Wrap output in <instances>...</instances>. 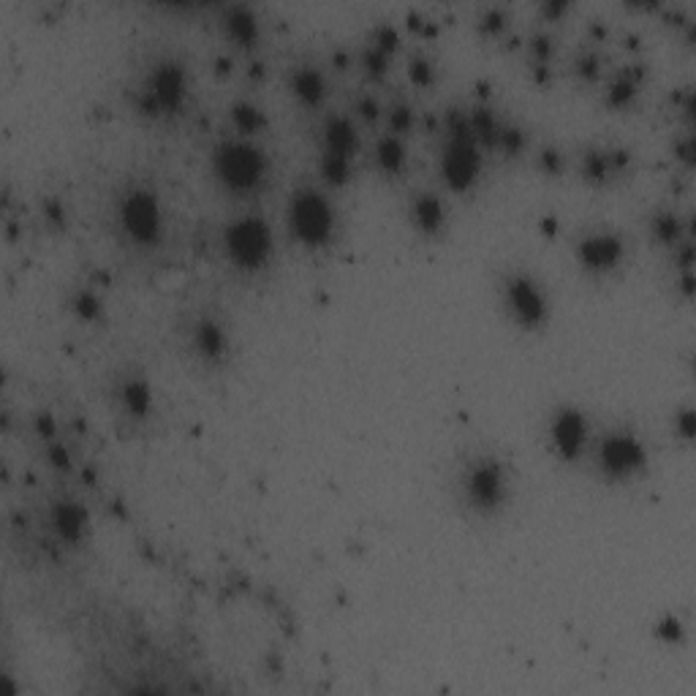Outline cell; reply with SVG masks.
Wrapping results in <instances>:
<instances>
[{"label": "cell", "instance_id": "13", "mask_svg": "<svg viewBox=\"0 0 696 696\" xmlns=\"http://www.w3.org/2000/svg\"><path fill=\"white\" fill-rule=\"evenodd\" d=\"M289 85H291V93H294L297 101L305 104V107H316V104H321V98H324V93H327L324 74H321L316 66H310V63H302V66H297L294 71H291Z\"/></svg>", "mask_w": 696, "mask_h": 696}, {"label": "cell", "instance_id": "20", "mask_svg": "<svg viewBox=\"0 0 696 696\" xmlns=\"http://www.w3.org/2000/svg\"><path fill=\"white\" fill-rule=\"evenodd\" d=\"M232 115H234V126L240 128L242 136L256 134V131L264 128V112H261L259 107H253V104H237Z\"/></svg>", "mask_w": 696, "mask_h": 696}, {"label": "cell", "instance_id": "2", "mask_svg": "<svg viewBox=\"0 0 696 696\" xmlns=\"http://www.w3.org/2000/svg\"><path fill=\"white\" fill-rule=\"evenodd\" d=\"M115 221L128 240L150 248L164 234V210L158 194L147 185H128L115 202Z\"/></svg>", "mask_w": 696, "mask_h": 696}, {"label": "cell", "instance_id": "8", "mask_svg": "<svg viewBox=\"0 0 696 696\" xmlns=\"http://www.w3.org/2000/svg\"><path fill=\"white\" fill-rule=\"evenodd\" d=\"M188 348L202 365L207 368H221L223 362L232 354V335L229 327L213 313H199L188 329H185Z\"/></svg>", "mask_w": 696, "mask_h": 696}, {"label": "cell", "instance_id": "11", "mask_svg": "<svg viewBox=\"0 0 696 696\" xmlns=\"http://www.w3.org/2000/svg\"><path fill=\"white\" fill-rule=\"evenodd\" d=\"M623 256V245L615 234H590L580 242V261L588 270H609Z\"/></svg>", "mask_w": 696, "mask_h": 696}, {"label": "cell", "instance_id": "23", "mask_svg": "<svg viewBox=\"0 0 696 696\" xmlns=\"http://www.w3.org/2000/svg\"><path fill=\"white\" fill-rule=\"evenodd\" d=\"M433 74H435L433 63H430L425 55H414V58H411V79H414V82H419V85H430V82H433Z\"/></svg>", "mask_w": 696, "mask_h": 696}, {"label": "cell", "instance_id": "15", "mask_svg": "<svg viewBox=\"0 0 696 696\" xmlns=\"http://www.w3.org/2000/svg\"><path fill=\"white\" fill-rule=\"evenodd\" d=\"M49 528L58 533L60 542H79V536L85 531V512L79 509V503L60 501L49 512Z\"/></svg>", "mask_w": 696, "mask_h": 696}, {"label": "cell", "instance_id": "16", "mask_svg": "<svg viewBox=\"0 0 696 696\" xmlns=\"http://www.w3.org/2000/svg\"><path fill=\"white\" fill-rule=\"evenodd\" d=\"M411 218H414L416 229H422L427 234H438L446 223L444 202L435 194H416L411 199Z\"/></svg>", "mask_w": 696, "mask_h": 696}, {"label": "cell", "instance_id": "14", "mask_svg": "<svg viewBox=\"0 0 696 696\" xmlns=\"http://www.w3.org/2000/svg\"><path fill=\"white\" fill-rule=\"evenodd\" d=\"M476 150L471 147V142L465 136H457L452 145L446 147V177L455 185H465L471 177H474L476 169Z\"/></svg>", "mask_w": 696, "mask_h": 696}, {"label": "cell", "instance_id": "12", "mask_svg": "<svg viewBox=\"0 0 696 696\" xmlns=\"http://www.w3.org/2000/svg\"><path fill=\"white\" fill-rule=\"evenodd\" d=\"M115 400L117 406H120V411H123L128 419L139 422V419H145L147 411H150V400H153L150 384L145 381V376L131 373V376L123 378L115 387Z\"/></svg>", "mask_w": 696, "mask_h": 696}, {"label": "cell", "instance_id": "24", "mask_svg": "<svg viewBox=\"0 0 696 696\" xmlns=\"http://www.w3.org/2000/svg\"><path fill=\"white\" fill-rule=\"evenodd\" d=\"M482 28H490V30L503 28V11L501 9L487 11V14L482 17Z\"/></svg>", "mask_w": 696, "mask_h": 696}, {"label": "cell", "instance_id": "7", "mask_svg": "<svg viewBox=\"0 0 696 696\" xmlns=\"http://www.w3.org/2000/svg\"><path fill=\"white\" fill-rule=\"evenodd\" d=\"M289 223L291 232L297 234V240L308 242V245H324L332 237L335 213H332L327 196L313 191V188H300L291 196Z\"/></svg>", "mask_w": 696, "mask_h": 696}, {"label": "cell", "instance_id": "17", "mask_svg": "<svg viewBox=\"0 0 696 696\" xmlns=\"http://www.w3.org/2000/svg\"><path fill=\"white\" fill-rule=\"evenodd\" d=\"M324 139H327L324 153L343 155V158H351L359 147L357 128L346 117H332L327 126H324Z\"/></svg>", "mask_w": 696, "mask_h": 696}, {"label": "cell", "instance_id": "19", "mask_svg": "<svg viewBox=\"0 0 696 696\" xmlns=\"http://www.w3.org/2000/svg\"><path fill=\"white\" fill-rule=\"evenodd\" d=\"M376 164L389 174H397L406 164V145L403 136H397L389 131L387 136H381L376 145Z\"/></svg>", "mask_w": 696, "mask_h": 696}, {"label": "cell", "instance_id": "1", "mask_svg": "<svg viewBox=\"0 0 696 696\" xmlns=\"http://www.w3.org/2000/svg\"><path fill=\"white\" fill-rule=\"evenodd\" d=\"M455 495L463 509L479 517H493L509 503L512 474L498 455L476 452L457 471Z\"/></svg>", "mask_w": 696, "mask_h": 696}, {"label": "cell", "instance_id": "3", "mask_svg": "<svg viewBox=\"0 0 696 696\" xmlns=\"http://www.w3.org/2000/svg\"><path fill=\"white\" fill-rule=\"evenodd\" d=\"M188 96V74L180 60L164 58L150 66L136 90V107L150 117H166L180 112Z\"/></svg>", "mask_w": 696, "mask_h": 696}, {"label": "cell", "instance_id": "22", "mask_svg": "<svg viewBox=\"0 0 696 696\" xmlns=\"http://www.w3.org/2000/svg\"><path fill=\"white\" fill-rule=\"evenodd\" d=\"M653 229H656V237L661 242H677V237H680V226H677V218L672 213L658 215L653 221Z\"/></svg>", "mask_w": 696, "mask_h": 696}, {"label": "cell", "instance_id": "18", "mask_svg": "<svg viewBox=\"0 0 696 696\" xmlns=\"http://www.w3.org/2000/svg\"><path fill=\"white\" fill-rule=\"evenodd\" d=\"M223 30H226L229 39L248 47L259 36V20L248 6H229L226 14H223Z\"/></svg>", "mask_w": 696, "mask_h": 696}, {"label": "cell", "instance_id": "21", "mask_svg": "<svg viewBox=\"0 0 696 696\" xmlns=\"http://www.w3.org/2000/svg\"><path fill=\"white\" fill-rule=\"evenodd\" d=\"M68 308L77 313L79 319L93 321L101 313V300L93 289H79L74 297H71V305Z\"/></svg>", "mask_w": 696, "mask_h": 696}, {"label": "cell", "instance_id": "10", "mask_svg": "<svg viewBox=\"0 0 696 696\" xmlns=\"http://www.w3.org/2000/svg\"><path fill=\"white\" fill-rule=\"evenodd\" d=\"M550 441L566 460H577L588 446V422L580 411L561 408L550 422Z\"/></svg>", "mask_w": 696, "mask_h": 696}, {"label": "cell", "instance_id": "4", "mask_svg": "<svg viewBox=\"0 0 696 696\" xmlns=\"http://www.w3.org/2000/svg\"><path fill=\"white\" fill-rule=\"evenodd\" d=\"M215 174L221 177L226 188H232L237 194L253 191L267 177V155L251 145L245 136L229 139L215 150Z\"/></svg>", "mask_w": 696, "mask_h": 696}, {"label": "cell", "instance_id": "6", "mask_svg": "<svg viewBox=\"0 0 696 696\" xmlns=\"http://www.w3.org/2000/svg\"><path fill=\"white\" fill-rule=\"evenodd\" d=\"M223 248L226 256L240 270H259L267 264L272 251L270 226L261 221L259 215H242L232 221L223 232Z\"/></svg>", "mask_w": 696, "mask_h": 696}, {"label": "cell", "instance_id": "5", "mask_svg": "<svg viewBox=\"0 0 696 696\" xmlns=\"http://www.w3.org/2000/svg\"><path fill=\"white\" fill-rule=\"evenodd\" d=\"M503 310L512 316L520 327H542L550 313V300L542 281H536L531 272L514 270L506 272L501 281Z\"/></svg>", "mask_w": 696, "mask_h": 696}, {"label": "cell", "instance_id": "9", "mask_svg": "<svg viewBox=\"0 0 696 696\" xmlns=\"http://www.w3.org/2000/svg\"><path fill=\"white\" fill-rule=\"evenodd\" d=\"M601 471L615 479H629L645 465V452L631 433H607L596 449Z\"/></svg>", "mask_w": 696, "mask_h": 696}]
</instances>
